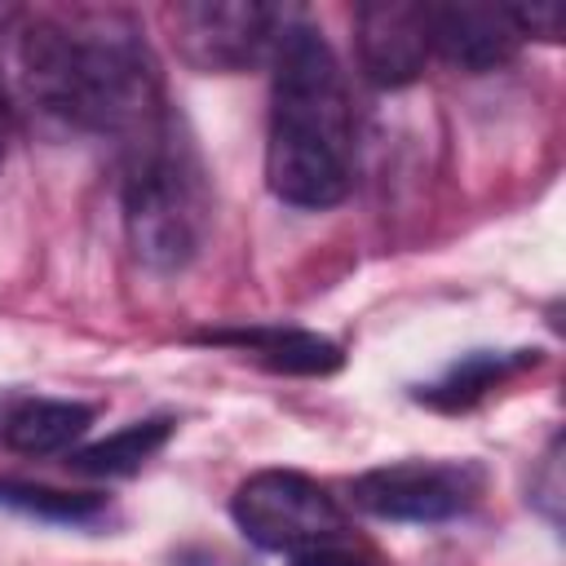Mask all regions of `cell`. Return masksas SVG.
I'll use <instances>...</instances> for the list:
<instances>
[{
	"label": "cell",
	"instance_id": "1",
	"mask_svg": "<svg viewBox=\"0 0 566 566\" xmlns=\"http://www.w3.org/2000/svg\"><path fill=\"white\" fill-rule=\"evenodd\" d=\"M18 80L44 119L128 146L172 106L142 27L124 9L31 13L18 31Z\"/></svg>",
	"mask_w": 566,
	"mask_h": 566
},
{
	"label": "cell",
	"instance_id": "2",
	"mask_svg": "<svg viewBox=\"0 0 566 566\" xmlns=\"http://www.w3.org/2000/svg\"><path fill=\"white\" fill-rule=\"evenodd\" d=\"M265 181L287 208H336L354 186V111L345 71L318 27L292 22L270 57Z\"/></svg>",
	"mask_w": 566,
	"mask_h": 566
},
{
	"label": "cell",
	"instance_id": "3",
	"mask_svg": "<svg viewBox=\"0 0 566 566\" xmlns=\"http://www.w3.org/2000/svg\"><path fill=\"white\" fill-rule=\"evenodd\" d=\"M119 199L133 256L155 274L186 270L208 239L212 199L208 172L181 115H164L155 128L119 146Z\"/></svg>",
	"mask_w": 566,
	"mask_h": 566
},
{
	"label": "cell",
	"instance_id": "4",
	"mask_svg": "<svg viewBox=\"0 0 566 566\" xmlns=\"http://www.w3.org/2000/svg\"><path fill=\"white\" fill-rule=\"evenodd\" d=\"M230 517L248 544L265 553H301L349 535V517L327 486L296 469H261L230 495Z\"/></svg>",
	"mask_w": 566,
	"mask_h": 566
},
{
	"label": "cell",
	"instance_id": "5",
	"mask_svg": "<svg viewBox=\"0 0 566 566\" xmlns=\"http://www.w3.org/2000/svg\"><path fill=\"white\" fill-rule=\"evenodd\" d=\"M164 22L186 66L203 75H234L265 66L296 13L261 0H186L168 4Z\"/></svg>",
	"mask_w": 566,
	"mask_h": 566
},
{
	"label": "cell",
	"instance_id": "6",
	"mask_svg": "<svg viewBox=\"0 0 566 566\" xmlns=\"http://www.w3.org/2000/svg\"><path fill=\"white\" fill-rule=\"evenodd\" d=\"M486 473L473 460H394L354 478V504L380 522H451L482 500Z\"/></svg>",
	"mask_w": 566,
	"mask_h": 566
},
{
	"label": "cell",
	"instance_id": "7",
	"mask_svg": "<svg viewBox=\"0 0 566 566\" xmlns=\"http://www.w3.org/2000/svg\"><path fill=\"white\" fill-rule=\"evenodd\" d=\"M358 66L376 88H407L429 62V4L367 0L354 9Z\"/></svg>",
	"mask_w": 566,
	"mask_h": 566
},
{
	"label": "cell",
	"instance_id": "8",
	"mask_svg": "<svg viewBox=\"0 0 566 566\" xmlns=\"http://www.w3.org/2000/svg\"><path fill=\"white\" fill-rule=\"evenodd\" d=\"M429 49L464 75H486L517 57L522 35L509 18V4L451 0L429 4Z\"/></svg>",
	"mask_w": 566,
	"mask_h": 566
},
{
	"label": "cell",
	"instance_id": "9",
	"mask_svg": "<svg viewBox=\"0 0 566 566\" xmlns=\"http://www.w3.org/2000/svg\"><path fill=\"white\" fill-rule=\"evenodd\" d=\"M195 340L203 345H230L248 358H256L261 367L270 371H283V376H332L340 371L345 354L336 340L318 336V332H305V327H217V332H199Z\"/></svg>",
	"mask_w": 566,
	"mask_h": 566
},
{
	"label": "cell",
	"instance_id": "10",
	"mask_svg": "<svg viewBox=\"0 0 566 566\" xmlns=\"http://www.w3.org/2000/svg\"><path fill=\"white\" fill-rule=\"evenodd\" d=\"M539 358H544L539 349H473L460 363H451L433 385L416 389V398L438 411H469L473 402H482L491 389H500L517 371L535 367Z\"/></svg>",
	"mask_w": 566,
	"mask_h": 566
},
{
	"label": "cell",
	"instance_id": "11",
	"mask_svg": "<svg viewBox=\"0 0 566 566\" xmlns=\"http://www.w3.org/2000/svg\"><path fill=\"white\" fill-rule=\"evenodd\" d=\"M88 424H93V407L84 402L27 398L4 416L0 438L18 455H57V451H71L88 433Z\"/></svg>",
	"mask_w": 566,
	"mask_h": 566
},
{
	"label": "cell",
	"instance_id": "12",
	"mask_svg": "<svg viewBox=\"0 0 566 566\" xmlns=\"http://www.w3.org/2000/svg\"><path fill=\"white\" fill-rule=\"evenodd\" d=\"M172 429H177V424H172L168 416L133 420V424H124V429H115V433H106V438H97V442L71 451V455H66V469H75V473H84V478H133L146 460H155V455L168 447Z\"/></svg>",
	"mask_w": 566,
	"mask_h": 566
},
{
	"label": "cell",
	"instance_id": "13",
	"mask_svg": "<svg viewBox=\"0 0 566 566\" xmlns=\"http://www.w3.org/2000/svg\"><path fill=\"white\" fill-rule=\"evenodd\" d=\"M0 509L40 517V522H62V526H93L111 509L102 495H71L53 486H31V482H0Z\"/></svg>",
	"mask_w": 566,
	"mask_h": 566
},
{
	"label": "cell",
	"instance_id": "14",
	"mask_svg": "<svg viewBox=\"0 0 566 566\" xmlns=\"http://www.w3.org/2000/svg\"><path fill=\"white\" fill-rule=\"evenodd\" d=\"M292 566H380L376 553H367L363 544H354L349 535L345 539H332V544H314V548H301L287 557Z\"/></svg>",
	"mask_w": 566,
	"mask_h": 566
},
{
	"label": "cell",
	"instance_id": "15",
	"mask_svg": "<svg viewBox=\"0 0 566 566\" xmlns=\"http://www.w3.org/2000/svg\"><path fill=\"white\" fill-rule=\"evenodd\" d=\"M509 18L517 35H539V40H562L566 31V9L562 4H509Z\"/></svg>",
	"mask_w": 566,
	"mask_h": 566
},
{
	"label": "cell",
	"instance_id": "16",
	"mask_svg": "<svg viewBox=\"0 0 566 566\" xmlns=\"http://www.w3.org/2000/svg\"><path fill=\"white\" fill-rule=\"evenodd\" d=\"M557 469H562V460H557V442H553L548 455H544V491H535V504L544 509V517L553 526L562 522V478H557Z\"/></svg>",
	"mask_w": 566,
	"mask_h": 566
},
{
	"label": "cell",
	"instance_id": "17",
	"mask_svg": "<svg viewBox=\"0 0 566 566\" xmlns=\"http://www.w3.org/2000/svg\"><path fill=\"white\" fill-rule=\"evenodd\" d=\"M177 566H243V562L230 557V553H221V548H186L177 557Z\"/></svg>",
	"mask_w": 566,
	"mask_h": 566
},
{
	"label": "cell",
	"instance_id": "18",
	"mask_svg": "<svg viewBox=\"0 0 566 566\" xmlns=\"http://www.w3.org/2000/svg\"><path fill=\"white\" fill-rule=\"evenodd\" d=\"M9 115H13V106H9V80H4V66H0V164H4V146H9Z\"/></svg>",
	"mask_w": 566,
	"mask_h": 566
}]
</instances>
